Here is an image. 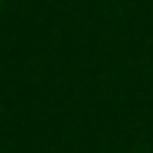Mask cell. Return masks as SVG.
I'll return each instance as SVG.
<instances>
[{
    "instance_id": "obj_1",
    "label": "cell",
    "mask_w": 153,
    "mask_h": 153,
    "mask_svg": "<svg viewBox=\"0 0 153 153\" xmlns=\"http://www.w3.org/2000/svg\"><path fill=\"white\" fill-rule=\"evenodd\" d=\"M0 8H3V0H0Z\"/></svg>"
}]
</instances>
